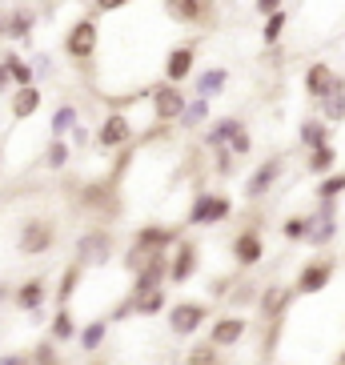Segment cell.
Segmentation results:
<instances>
[{"mask_svg": "<svg viewBox=\"0 0 345 365\" xmlns=\"http://www.w3.org/2000/svg\"><path fill=\"white\" fill-rule=\"evenodd\" d=\"M285 301H289V289L269 285V289L261 293V313H265V317H281V313H285Z\"/></svg>", "mask_w": 345, "mask_h": 365, "instance_id": "29", "label": "cell"}, {"mask_svg": "<svg viewBox=\"0 0 345 365\" xmlns=\"http://www.w3.org/2000/svg\"><path fill=\"white\" fill-rule=\"evenodd\" d=\"M0 41H4V16H0Z\"/></svg>", "mask_w": 345, "mask_h": 365, "instance_id": "45", "label": "cell"}, {"mask_svg": "<svg viewBox=\"0 0 345 365\" xmlns=\"http://www.w3.org/2000/svg\"><path fill=\"white\" fill-rule=\"evenodd\" d=\"M177 241H181V229H169V225H140L137 233H133V249H137L140 257L169 253Z\"/></svg>", "mask_w": 345, "mask_h": 365, "instance_id": "7", "label": "cell"}, {"mask_svg": "<svg viewBox=\"0 0 345 365\" xmlns=\"http://www.w3.org/2000/svg\"><path fill=\"white\" fill-rule=\"evenodd\" d=\"M317 105H321V117L329 120V125H341L345 120V85H337L334 93L325 101H317Z\"/></svg>", "mask_w": 345, "mask_h": 365, "instance_id": "28", "label": "cell"}, {"mask_svg": "<svg viewBox=\"0 0 345 365\" xmlns=\"http://www.w3.org/2000/svg\"><path fill=\"white\" fill-rule=\"evenodd\" d=\"M129 0H93V9L97 12H117V9H125Z\"/></svg>", "mask_w": 345, "mask_h": 365, "instance_id": "42", "label": "cell"}, {"mask_svg": "<svg viewBox=\"0 0 345 365\" xmlns=\"http://www.w3.org/2000/svg\"><path fill=\"white\" fill-rule=\"evenodd\" d=\"M245 333H249V322L241 317V313H229V317H217V322L209 325V341L221 345V349H229V345H237Z\"/></svg>", "mask_w": 345, "mask_h": 365, "instance_id": "16", "label": "cell"}, {"mask_svg": "<svg viewBox=\"0 0 345 365\" xmlns=\"http://www.w3.org/2000/svg\"><path fill=\"white\" fill-rule=\"evenodd\" d=\"M93 365H105V361H93Z\"/></svg>", "mask_w": 345, "mask_h": 365, "instance_id": "46", "label": "cell"}, {"mask_svg": "<svg viewBox=\"0 0 345 365\" xmlns=\"http://www.w3.org/2000/svg\"><path fill=\"white\" fill-rule=\"evenodd\" d=\"M68 153H73V149H68L65 140L53 137V145L44 149V169H65V165H68Z\"/></svg>", "mask_w": 345, "mask_h": 365, "instance_id": "35", "label": "cell"}, {"mask_svg": "<svg viewBox=\"0 0 345 365\" xmlns=\"http://www.w3.org/2000/svg\"><path fill=\"white\" fill-rule=\"evenodd\" d=\"M53 245H56V225L53 221L29 217V221L21 225V241H16V249H21L24 257H41V253H48Z\"/></svg>", "mask_w": 345, "mask_h": 365, "instance_id": "4", "label": "cell"}, {"mask_svg": "<svg viewBox=\"0 0 345 365\" xmlns=\"http://www.w3.org/2000/svg\"><path fill=\"white\" fill-rule=\"evenodd\" d=\"M337 165V149H334V140H321L317 149H309V157H305V169L313 173V177H325V173H334Z\"/></svg>", "mask_w": 345, "mask_h": 365, "instance_id": "19", "label": "cell"}, {"mask_svg": "<svg viewBox=\"0 0 345 365\" xmlns=\"http://www.w3.org/2000/svg\"><path fill=\"white\" fill-rule=\"evenodd\" d=\"M297 140H302L305 149H317L321 140H329V120L317 117V120H305L302 129H297Z\"/></svg>", "mask_w": 345, "mask_h": 365, "instance_id": "27", "label": "cell"}, {"mask_svg": "<svg viewBox=\"0 0 345 365\" xmlns=\"http://www.w3.org/2000/svg\"><path fill=\"white\" fill-rule=\"evenodd\" d=\"M33 24H36L33 9H12L9 16H4V36H9V41H24V36L33 33Z\"/></svg>", "mask_w": 345, "mask_h": 365, "instance_id": "20", "label": "cell"}, {"mask_svg": "<svg viewBox=\"0 0 345 365\" xmlns=\"http://www.w3.org/2000/svg\"><path fill=\"white\" fill-rule=\"evenodd\" d=\"M205 120H209V97H197L193 105L181 113L177 125H181V129H197V125H205Z\"/></svg>", "mask_w": 345, "mask_h": 365, "instance_id": "31", "label": "cell"}, {"mask_svg": "<svg viewBox=\"0 0 345 365\" xmlns=\"http://www.w3.org/2000/svg\"><path fill=\"white\" fill-rule=\"evenodd\" d=\"M197 265H201V253H197V241H189V237H181L177 245H172V261H169V281L172 285H185V281L197 273Z\"/></svg>", "mask_w": 345, "mask_h": 365, "instance_id": "11", "label": "cell"}, {"mask_svg": "<svg viewBox=\"0 0 345 365\" xmlns=\"http://www.w3.org/2000/svg\"><path fill=\"white\" fill-rule=\"evenodd\" d=\"M36 73H53V61L48 56H36Z\"/></svg>", "mask_w": 345, "mask_h": 365, "instance_id": "44", "label": "cell"}, {"mask_svg": "<svg viewBox=\"0 0 345 365\" xmlns=\"http://www.w3.org/2000/svg\"><path fill=\"white\" fill-rule=\"evenodd\" d=\"M281 233L289 237V241H309L313 237V217H289V221L281 225Z\"/></svg>", "mask_w": 345, "mask_h": 365, "instance_id": "34", "label": "cell"}, {"mask_svg": "<svg viewBox=\"0 0 345 365\" xmlns=\"http://www.w3.org/2000/svg\"><path fill=\"white\" fill-rule=\"evenodd\" d=\"M225 85H229V68H205V73L197 76V97L213 101L217 93H225Z\"/></svg>", "mask_w": 345, "mask_h": 365, "instance_id": "23", "label": "cell"}, {"mask_svg": "<svg viewBox=\"0 0 345 365\" xmlns=\"http://www.w3.org/2000/svg\"><path fill=\"white\" fill-rule=\"evenodd\" d=\"M253 9H257L261 16H273V12H281V0H253Z\"/></svg>", "mask_w": 345, "mask_h": 365, "instance_id": "41", "label": "cell"}, {"mask_svg": "<svg viewBox=\"0 0 345 365\" xmlns=\"http://www.w3.org/2000/svg\"><path fill=\"white\" fill-rule=\"evenodd\" d=\"M281 169H285V161H281V157H269V161H261L257 169H253V177L245 181V197H249V201H257V197L269 193L273 185H277Z\"/></svg>", "mask_w": 345, "mask_h": 365, "instance_id": "14", "label": "cell"}, {"mask_svg": "<svg viewBox=\"0 0 345 365\" xmlns=\"http://www.w3.org/2000/svg\"><path fill=\"white\" fill-rule=\"evenodd\" d=\"M217 354H221V345H193L189 349V357H185V365H217Z\"/></svg>", "mask_w": 345, "mask_h": 365, "instance_id": "37", "label": "cell"}, {"mask_svg": "<svg viewBox=\"0 0 345 365\" xmlns=\"http://www.w3.org/2000/svg\"><path fill=\"white\" fill-rule=\"evenodd\" d=\"M76 129V108L73 105H61L53 113V137H65V133Z\"/></svg>", "mask_w": 345, "mask_h": 365, "instance_id": "36", "label": "cell"}, {"mask_svg": "<svg viewBox=\"0 0 345 365\" xmlns=\"http://www.w3.org/2000/svg\"><path fill=\"white\" fill-rule=\"evenodd\" d=\"M9 85H16V81H12V73L4 65H0V93H9Z\"/></svg>", "mask_w": 345, "mask_h": 365, "instance_id": "43", "label": "cell"}, {"mask_svg": "<svg viewBox=\"0 0 345 365\" xmlns=\"http://www.w3.org/2000/svg\"><path fill=\"white\" fill-rule=\"evenodd\" d=\"M165 305H169L165 289H153V293H145V297H133V313H137V317H157V313H169Z\"/></svg>", "mask_w": 345, "mask_h": 365, "instance_id": "25", "label": "cell"}, {"mask_svg": "<svg viewBox=\"0 0 345 365\" xmlns=\"http://www.w3.org/2000/svg\"><path fill=\"white\" fill-rule=\"evenodd\" d=\"M241 129H245V125H241L237 117H221L213 129L205 133V145H209V149H229V140L237 137Z\"/></svg>", "mask_w": 345, "mask_h": 365, "instance_id": "21", "label": "cell"}, {"mask_svg": "<svg viewBox=\"0 0 345 365\" xmlns=\"http://www.w3.org/2000/svg\"><path fill=\"white\" fill-rule=\"evenodd\" d=\"M53 341H73L76 333V322H73V309H68V305H56V313H53Z\"/></svg>", "mask_w": 345, "mask_h": 365, "instance_id": "26", "label": "cell"}, {"mask_svg": "<svg viewBox=\"0 0 345 365\" xmlns=\"http://www.w3.org/2000/svg\"><path fill=\"white\" fill-rule=\"evenodd\" d=\"M81 277H85V265L81 261H73V265H65V277H61V285H56V305H68L76 293V285H81Z\"/></svg>", "mask_w": 345, "mask_h": 365, "instance_id": "24", "label": "cell"}, {"mask_svg": "<svg viewBox=\"0 0 345 365\" xmlns=\"http://www.w3.org/2000/svg\"><path fill=\"white\" fill-rule=\"evenodd\" d=\"M229 253H233V261H237V269H253L261 265V257H265V237H261V229H241L237 237H233V245H229Z\"/></svg>", "mask_w": 345, "mask_h": 365, "instance_id": "9", "label": "cell"}, {"mask_svg": "<svg viewBox=\"0 0 345 365\" xmlns=\"http://www.w3.org/2000/svg\"><path fill=\"white\" fill-rule=\"evenodd\" d=\"M334 277H337V261L334 257L305 261L302 273H297V281H293V293H297V297H313V293H321Z\"/></svg>", "mask_w": 345, "mask_h": 365, "instance_id": "5", "label": "cell"}, {"mask_svg": "<svg viewBox=\"0 0 345 365\" xmlns=\"http://www.w3.org/2000/svg\"><path fill=\"white\" fill-rule=\"evenodd\" d=\"M0 65L12 73V81H16V85H36V81H33V65H29V61H21L16 53H4V56H0Z\"/></svg>", "mask_w": 345, "mask_h": 365, "instance_id": "30", "label": "cell"}, {"mask_svg": "<svg viewBox=\"0 0 345 365\" xmlns=\"http://www.w3.org/2000/svg\"><path fill=\"white\" fill-rule=\"evenodd\" d=\"M189 108L185 93L172 81H161V85H153V120L157 125H172V120H181V113Z\"/></svg>", "mask_w": 345, "mask_h": 365, "instance_id": "6", "label": "cell"}, {"mask_svg": "<svg viewBox=\"0 0 345 365\" xmlns=\"http://www.w3.org/2000/svg\"><path fill=\"white\" fill-rule=\"evenodd\" d=\"M105 337H108V317H97V322H88L85 329L76 333V345H81L85 354H97L101 345H105Z\"/></svg>", "mask_w": 345, "mask_h": 365, "instance_id": "22", "label": "cell"}, {"mask_svg": "<svg viewBox=\"0 0 345 365\" xmlns=\"http://www.w3.org/2000/svg\"><path fill=\"white\" fill-rule=\"evenodd\" d=\"M193 65H197V44H177V48H169V56H165V81H172V85L189 81Z\"/></svg>", "mask_w": 345, "mask_h": 365, "instance_id": "15", "label": "cell"}, {"mask_svg": "<svg viewBox=\"0 0 345 365\" xmlns=\"http://www.w3.org/2000/svg\"><path fill=\"white\" fill-rule=\"evenodd\" d=\"M33 357H36V365H56V349H53V345H41Z\"/></svg>", "mask_w": 345, "mask_h": 365, "instance_id": "40", "label": "cell"}, {"mask_svg": "<svg viewBox=\"0 0 345 365\" xmlns=\"http://www.w3.org/2000/svg\"><path fill=\"white\" fill-rule=\"evenodd\" d=\"M233 213V201L225 193H197L193 209H189V225L201 229V225H221L225 217Z\"/></svg>", "mask_w": 345, "mask_h": 365, "instance_id": "8", "label": "cell"}, {"mask_svg": "<svg viewBox=\"0 0 345 365\" xmlns=\"http://www.w3.org/2000/svg\"><path fill=\"white\" fill-rule=\"evenodd\" d=\"M161 9L172 24H185V29H205L217 21L213 0H161Z\"/></svg>", "mask_w": 345, "mask_h": 365, "instance_id": "2", "label": "cell"}, {"mask_svg": "<svg viewBox=\"0 0 345 365\" xmlns=\"http://www.w3.org/2000/svg\"><path fill=\"white\" fill-rule=\"evenodd\" d=\"M345 193V173H325L317 185V201H337Z\"/></svg>", "mask_w": 345, "mask_h": 365, "instance_id": "33", "label": "cell"}, {"mask_svg": "<svg viewBox=\"0 0 345 365\" xmlns=\"http://www.w3.org/2000/svg\"><path fill=\"white\" fill-rule=\"evenodd\" d=\"M97 41H101L97 21H93V16H76L65 33V56L73 65H88V61L97 56Z\"/></svg>", "mask_w": 345, "mask_h": 365, "instance_id": "1", "label": "cell"}, {"mask_svg": "<svg viewBox=\"0 0 345 365\" xmlns=\"http://www.w3.org/2000/svg\"><path fill=\"white\" fill-rule=\"evenodd\" d=\"M249 149H253V137H249V129H241L237 137L229 140V153H233L237 161H241V157H249Z\"/></svg>", "mask_w": 345, "mask_h": 365, "instance_id": "38", "label": "cell"}, {"mask_svg": "<svg viewBox=\"0 0 345 365\" xmlns=\"http://www.w3.org/2000/svg\"><path fill=\"white\" fill-rule=\"evenodd\" d=\"M341 85V76L334 73V65H325V61H313L309 68H305V81H302V88L309 93L313 101H325L334 88Z\"/></svg>", "mask_w": 345, "mask_h": 365, "instance_id": "12", "label": "cell"}, {"mask_svg": "<svg viewBox=\"0 0 345 365\" xmlns=\"http://www.w3.org/2000/svg\"><path fill=\"white\" fill-rule=\"evenodd\" d=\"M41 105H44V88H36V85H16L12 88V120L36 117Z\"/></svg>", "mask_w": 345, "mask_h": 365, "instance_id": "18", "label": "cell"}, {"mask_svg": "<svg viewBox=\"0 0 345 365\" xmlns=\"http://www.w3.org/2000/svg\"><path fill=\"white\" fill-rule=\"evenodd\" d=\"M0 365H36V357L33 354H4Z\"/></svg>", "mask_w": 345, "mask_h": 365, "instance_id": "39", "label": "cell"}, {"mask_svg": "<svg viewBox=\"0 0 345 365\" xmlns=\"http://www.w3.org/2000/svg\"><path fill=\"white\" fill-rule=\"evenodd\" d=\"M209 313L213 309H209L205 301H177V305L165 313V322H169L172 337H193V333L209 322Z\"/></svg>", "mask_w": 345, "mask_h": 365, "instance_id": "3", "label": "cell"}, {"mask_svg": "<svg viewBox=\"0 0 345 365\" xmlns=\"http://www.w3.org/2000/svg\"><path fill=\"white\" fill-rule=\"evenodd\" d=\"M108 257H113V237L105 233V229H93V233H85L81 241H76V261L81 265H108Z\"/></svg>", "mask_w": 345, "mask_h": 365, "instance_id": "10", "label": "cell"}, {"mask_svg": "<svg viewBox=\"0 0 345 365\" xmlns=\"http://www.w3.org/2000/svg\"><path fill=\"white\" fill-rule=\"evenodd\" d=\"M285 24H289V12H285V9L273 12V16H265V24H261V41H265V44H277L281 33H285Z\"/></svg>", "mask_w": 345, "mask_h": 365, "instance_id": "32", "label": "cell"}, {"mask_svg": "<svg viewBox=\"0 0 345 365\" xmlns=\"http://www.w3.org/2000/svg\"><path fill=\"white\" fill-rule=\"evenodd\" d=\"M44 297H48V281L44 277H29L21 289L12 293V305L24 313H44Z\"/></svg>", "mask_w": 345, "mask_h": 365, "instance_id": "17", "label": "cell"}, {"mask_svg": "<svg viewBox=\"0 0 345 365\" xmlns=\"http://www.w3.org/2000/svg\"><path fill=\"white\" fill-rule=\"evenodd\" d=\"M133 140V120L125 113H108L97 129V145L101 149H117V145H129Z\"/></svg>", "mask_w": 345, "mask_h": 365, "instance_id": "13", "label": "cell"}]
</instances>
